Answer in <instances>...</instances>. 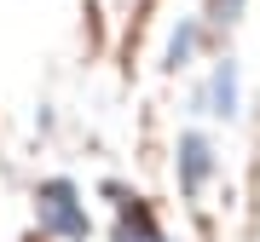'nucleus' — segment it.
<instances>
[{"instance_id":"obj_6","label":"nucleus","mask_w":260,"mask_h":242,"mask_svg":"<svg viewBox=\"0 0 260 242\" xmlns=\"http://www.w3.org/2000/svg\"><path fill=\"white\" fill-rule=\"evenodd\" d=\"M237 12H243V0H214V18H220V23H232Z\"/></svg>"},{"instance_id":"obj_5","label":"nucleus","mask_w":260,"mask_h":242,"mask_svg":"<svg viewBox=\"0 0 260 242\" xmlns=\"http://www.w3.org/2000/svg\"><path fill=\"white\" fill-rule=\"evenodd\" d=\"M191 47H197V29H185V35H174V47H168V64H185V58H191Z\"/></svg>"},{"instance_id":"obj_1","label":"nucleus","mask_w":260,"mask_h":242,"mask_svg":"<svg viewBox=\"0 0 260 242\" xmlns=\"http://www.w3.org/2000/svg\"><path fill=\"white\" fill-rule=\"evenodd\" d=\"M35 214H41V231H52V236H64V242H87V231H93L87 202H81V190H75L70 179H47V185H41Z\"/></svg>"},{"instance_id":"obj_4","label":"nucleus","mask_w":260,"mask_h":242,"mask_svg":"<svg viewBox=\"0 0 260 242\" xmlns=\"http://www.w3.org/2000/svg\"><path fill=\"white\" fill-rule=\"evenodd\" d=\"M208 115H237V69L232 64H220L214 69V87H208Z\"/></svg>"},{"instance_id":"obj_2","label":"nucleus","mask_w":260,"mask_h":242,"mask_svg":"<svg viewBox=\"0 0 260 242\" xmlns=\"http://www.w3.org/2000/svg\"><path fill=\"white\" fill-rule=\"evenodd\" d=\"M208 173H214V150H208V139H203V133H185V139H179V185L197 196Z\"/></svg>"},{"instance_id":"obj_3","label":"nucleus","mask_w":260,"mask_h":242,"mask_svg":"<svg viewBox=\"0 0 260 242\" xmlns=\"http://www.w3.org/2000/svg\"><path fill=\"white\" fill-rule=\"evenodd\" d=\"M116 242H168V236H162V225L150 219V208H139V196H133V208H121Z\"/></svg>"}]
</instances>
